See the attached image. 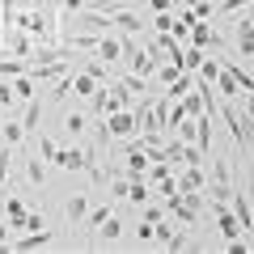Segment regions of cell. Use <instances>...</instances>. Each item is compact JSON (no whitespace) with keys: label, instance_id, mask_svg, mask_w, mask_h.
<instances>
[{"label":"cell","instance_id":"6da1fadb","mask_svg":"<svg viewBox=\"0 0 254 254\" xmlns=\"http://www.w3.org/2000/svg\"><path fill=\"white\" fill-rule=\"evenodd\" d=\"M216 110H220V119H225V127H229V136H233L237 153H250V148H254V123L242 115V106L225 98V102H216Z\"/></svg>","mask_w":254,"mask_h":254},{"label":"cell","instance_id":"7a4b0ae2","mask_svg":"<svg viewBox=\"0 0 254 254\" xmlns=\"http://www.w3.org/2000/svg\"><path fill=\"white\" fill-rule=\"evenodd\" d=\"M102 131H106V140H110V144H115V140L136 136V131H140L136 110H110V115H102Z\"/></svg>","mask_w":254,"mask_h":254},{"label":"cell","instance_id":"3957f363","mask_svg":"<svg viewBox=\"0 0 254 254\" xmlns=\"http://www.w3.org/2000/svg\"><path fill=\"white\" fill-rule=\"evenodd\" d=\"M119 237H123V220H119V212L110 208V216L93 229V237H89L85 246H119Z\"/></svg>","mask_w":254,"mask_h":254},{"label":"cell","instance_id":"277c9868","mask_svg":"<svg viewBox=\"0 0 254 254\" xmlns=\"http://www.w3.org/2000/svg\"><path fill=\"white\" fill-rule=\"evenodd\" d=\"M17 161H21V170H26V182H30V187H43V182H47V161L30 148V140H26V148H21Z\"/></svg>","mask_w":254,"mask_h":254},{"label":"cell","instance_id":"5b68a950","mask_svg":"<svg viewBox=\"0 0 254 254\" xmlns=\"http://www.w3.org/2000/svg\"><path fill=\"white\" fill-rule=\"evenodd\" d=\"M110 26L123 30V34H144V17H140L131 4H119V9H110Z\"/></svg>","mask_w":254,"mask_h":254},{"label":"cell","instance_id":"8992f818","mask_svg":"<svg viewBox=\"0 0 254 254\" xmlns=\"http://www.w3.org/2000/svg\"><path fill=\"white\" fill-rule=\"evenodd\" d=\"M85 216H89V195H85V190L68 195V199H64V220H68V229H81Z\"/></svg>","mask_w":254,"mask_h":254},{"label":"cell","instance_id":"52a82bcc","mask_svg":"<svg viewBox=\"0 0 254 254\" xmlns=\"http://www.w3.org/2000/svg\"><path fill=\"white\" fill-rule=\"evenodd\" d=\"M233 43L246 60H254V17H250V9H246V17L233 21Z\"/></svg>","mask_w":254,"mask_h":254},{"label":"cell","instance_id":"ba28073f","mask_svg":"<svg viewBox=\"0 0 254 254\" xmlns=\"http://www.w3.org/2000/svg\"><path fill=\"white\" fill-rule=\"evenodd\" d=\"M51 165H60V170H68V174L85 170V148H81V140H76V144H60V153H55Z\"/></svg>","mask_w":254,"mask_h":254},{"label":"cell","instance_id":"9c48e42d","mask_svg":"<svg viewBox=\"0 0 254 254\" xmlns=\"http://www.w3.org/2000/svg\"><path fill=\"white\" fill-rule=\"evenodd\" d=\"M38 123H43V98H38V93H34V98L26 102V110H21V131H26V140L43 131V127H38Z\"/></svg>","mask_w":254,"mask_h":254},{"label":"cell","instance_id":"30bf717a","mask_svg":"<svg viewBox=\"0 0 254 254\" xmlns=\"http://www.w3.org/2000/svg\"><path fill=\"white\" fill-rule=\"evenodd\" d=\"M64 136L68 140H85L89 136V115H85V110H68V115H64Z\"/></svg>","mask_w":254,"mask_h":254},{"label":"cell","instance_id":"8fae6325","mask_svg":"<svg viewBox=\"0 0 254 254\" xmlns=\"http://www.w3.org/2000/svg\"><path fill=\"white\" fill-rule=\"evenodd\" d=\"M55 233L51 229H30L26 237H13V250H43V246H51Z\"/></svg>","mask_w":254,"mask_h":254},{"label":"cell","instance_id":"7c38bea8","mask_svg":"<svg viewBox=\"0 0 254 254\" xmlns=\"http://www.w3.org/2000/svg\"><path fill=\"white\" fill-rule=\"evenodd\" d=\"M93 55H98L102 64H115V60H123V38H115V34L106 30V34L98 38V51H93Z\"/></svg>","mask_w":254,"mask_h":254},{"label":"cell","instance_id":"4fadbf2b","mask_svg":"<svg viewBox=\"0 0 254 254\" xmlns=\"http://www.w3.org/2000/svg\"><path fill=\"white\" fill-rule=\"evenodd\" d=\"M26 203L17 199V195H4V216H9V225H13V233H21V229H26Z\"/></svg>","mask_w":254,"mask_h":254},{"label":"cell","instance_id":"5bb4252c","mask_svg":"<svg viewBox=\"0 0 254 254\" xmlns=\"http://www.w3.org/2000/svg\"><path fill=\"white\" fill-rule=\"evenodd\" d=\"M0 144H13V148H17V144H26V131H21V119H9V115L0 119Z\"/></svg>","mask_w":254,"mask_h":254},{"label":"cell","instance_id":"9a60e30c","mask_svg":"<svg viewBox=\"0 0 254 254\" xmlns=\"http://www.w3.org/2000/svg\"><path fill=\"white\" fill-rule=\"evenodd\" d=\"M115 81L123 85L131 98H136V93H140V98H153V93H148V76H136V72H115Z\"/></svg>","mask_w":254,"mask_h":254},{"label":"cell","instance_id":"2e32d148","mask_svg":"<svg viewBox=\"0 0 254 254\" xmlns=\"http://www.w3.org/2000/svg\"><path fill=\"white\" fill-rule=\"evenodd\" d=\"M216 93H220V98H229V102L242 98V85L233 81V72H229L225 64H220V72H216Z\"/></svg>","mask_w":254,"mask_h":254},{"label":"cell","instance_id":"e0dca14e","mask_svg":"<svg viewBox=\"0 0 254 254\" xmlns=\"http://www.w3.org/2000/svg\"><path fill=\"white\" fill-rule=\"evenodd\" d=\"M9 85H13V98H17V102H30V98L38 93V81H34V76H26V72H21V76H9Z\"/></svg>","mask_w":254,"mask_h":254},{"label":"cell","instance_id":"ac0fdd59","mask_svg":"<svg viewBox=\"0 0 254 254\" xmlns=\"http://www.w3.org/2000/svg\"><path fill=\"white\" fill-rule=\"evenodd\" d=\"M98 85H102V81H93L89 72H81V68H72V93H76V98H89V93L98 89Z\"/></svg>","mask_w":254,"mask_h":254},{"label":"cell","instance_id":"d6986e66","mask_svg":"<svg viewBox=\"0 0 254 254\" xmlns=\"http://www.w3.org/2000/svg\"><path fill=\"white\" fill-rule=\"evenodd\" d=\"M106 216H110V203H98V208H89V216H85V225H81V229H85V233L93 237V229H98V225H102ZM89 237H85V242H89Z\"/></svg>","mask_w":254,"mask_h":254},{"label":"cell","instance_id":"ffe728a7","mask_svg":"<svg viewBox=\"0 0 254 254\" xmlns=\"http://www.w3.org/2000/svg\"><path fill=\"white\" fill-rule=\"evenodd\" d=\"M51 85H55V89H51V102H68V98H72V72H64L60 81H51Z\"/></svg>","mask_w":254,"mask_h":254},{"label":"cell","instance_id":"44dd1931","mask_svg":"<svg viewBox=\"0 0 254 254\" xmlns=\"http://www.w3.org/2000/svg\"><path fill=\"white\" fill-rule=\"evenodd\" d=\"M242 9H250V0H216V17H233Z\"/></svg>","mask_w":254,"mask_h":254},{"label":"cell","instance_id":"7402d4cb","mask_svg":"<svg viewBox=\"0 0 254 254\" xmlns=\"http://www.w3.org/2000/svg\"><path fill=\"white\" fill-rule=\"evenodd\" d=\"M153 30H157V34H170V30H174V13H157V17H153Z\"/></svg>","mask_w":254,"mask_h":254},{"label":"cell","instance_id":"603a6c76","mask_svg":"<svg viewBox=\"0 0 254 254\" xmlns=\"http://www.w3.org/2000/svg\"><path fill=\"white\" fill-rule=\"evenodd\" d=\"M144 4L153 13H174V9H178V0H144Z\"/></svg>","mask_w":254,"mask_h":254},{"label":"cell","instance_id":"cb8c5ba5","mask_svg":"<svg viewBox=\"0 0 254 254\" xmlns=\"http://www.w3.org/2000/svg\"><path fill=\"white\" fill-rule=\"evenodd\" d=\"M13 237H17V233H13V225L4 220V225H0V250H9V246H13Z\"/></svg>","mask_w":254,"mask_h":254},{"label":"cell","instance_id":"d4e9b609","mask_svg":"<svg viewBox=\"0 0 254 254\" xmlns=\"http://www.w3.org/2000/svg\"><path fill=\"white\" fill-rule=\"evenodd\" d=\"M64 4V13H81V9H89V0H60Z\"/></svg>","mask_w":254,"mask_h":254},{"label":"cell","instance_id":"484cf974","mask_svg":"<svg viewBox=\"0 0 254 254\" xmlns=\"http://www.w3.org/2000/svg\"><path fill=\"white\" fill-rule=\"evenodd\" d=\"M246 187H250V195H254V161H250V182H246Z\"/></svg>","mask_w":254,"mask_h":254},{"label":"cell","instance_id":"4316f807","mask_svg":"<svg viewBox=\"0 0 254 254\" xmlns=\"http://www.w3.org/2000/svg\"><path fill=\"white\" fill-rule=\"evenodd\" d=\"M250 233H254V203H250Z\"/></svg>","mask_w":254,"mask_h":254},{"label":"cell","instance_id":"83f0119b","mask_svg":"<svg viewBox=\"0 0 254 254\" xmlns=\"http://www.w3.org/2000/svg\"><path fill=\"white\" fill-rule=\"evenodd\" d=\"M0 199H4V190H0Z\"/></svg>","mask_w":254,"mask_h":254}]
</instances>
